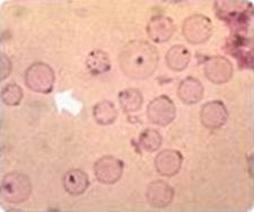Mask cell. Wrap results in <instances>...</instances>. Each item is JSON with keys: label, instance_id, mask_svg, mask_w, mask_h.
<instances>
[{"label": "cell", "instance_id": "obj_1", "mask_svg": "<svg viewBox=\"0 0 254 212\" xmlns=\"http://www.w3.org/2000/svg\"><path fill=\"white\" fill-rule=\"evenodd\" d=\"M122 72L130 79L143 80L156 71L159 55L156 49L142 40L126 43L119 53Z\"/></svg>", "mask_w": 254, "mask_h": 212}, {"label": "cell", "instance_id": "obj_2", "mask_svg": "<svg viewBox=\"0 0 254 212\" xmlns=\"http://www.w3.org/2000/svg\"><path fill=\"white\" fill-rule=\"evenodd\" d=\"M32 182L27 175L19 172L6 174L1 182V195L6 202L19 205L30 199Z\"/></svg>", "mask_w": 254, "mask_h": 212}, {"label": "cell", "instance_id": "obj_3", "mask_svg": "<svg viewBox=\"0 0 254 212\" xmlns=\"http://www.w3.org/2000/svg\"><path fill=\"white\" fill-rule=\"evenodd\" d=\"M25 85L32 92L40 94H50L55 86L56 75L49 64L41 62L32 63L24 75Z\"/></svg>", "mask_w": 254, "mask_h": 212}, {"label": "cell", "instance_id": "obj_4", "mask_svg": "<svg viewBox=\"0 0 254 212\" xmlns=\"http://www.w3.org/2000/svg\"><path fill=\"white\" fill-rule=\"evenodd\" d=\"M182 33L191 44H203L212 35V22L204 15H192L184 19Z\"/></svg>", "mask_w": 254, "mask_h": 212}, {"label": "cell", "instance_id": "obj_5", "mask_svg": "<svg viewBox=\"0 0 254 212\" xmlns=\"http://www.w3.org/2000/svg\"><path fill=\"white\" fill-rule=\"evenodd\" d=\"M147 117L155 125L167 126L171 124L176 117L174 102L167 95L155 97L147 106Z\"/></svg>", "mask_w": 254, "mask_h": 212}, {"label": "cell", "instance_id": "obj_6", "mask_svg": "<svg viewBox=\"0 0 254 212\" xmlns=\"http://www.w3.org/2000/svg\"><path fill=\"white\" fill-rule=\"evenodd\" d=\"M125 164L114 156H103L94 164V173L98 182L106 185L116 184L124 174Z\"/></svg>", "mask_w": 254, "mask_h": 212}, {"label": "cell", "instance_id": "obj_7", "mask_svg": "<svg viewBox=\"0 0 254 212\" xmlns=\"http://www.w3.org/2000/svg\"><path fill=\"white\" fill-rule=\"evenodd\" d=\"M204 76L211 83L222 85L232 79L234 67L231 61L222 55H216L209 58L203 64Z\"/></svg>", "mask_w": 254, "mask_h": 212}, {"label": "cell", "instance_id": "obj_8", "mask_svg": "<svg viewBox=\"0 0 254 212\" xmlns=\"http://www.w3.org/2000/svg\"><path fill=\"white\" fill-rule=\"evenodd\" d=\"M227 120L228 109L222 101L207 102L200 111V121L207 129L217 130L223 128Z\"/></svg>", "mask_w": 254, "mask_h": 212}, {"label": "cell", "instance_id": "obj_9", "mask_svg": "<svg viewBox=\"0 0 254 212\" xmlns=\"http://www.w3.org/2000/svg\"><path fill=\"white\" fill-rule=\"evenodd\" d=\"M183 155L179 150L165 149L155 158V168L164 177H173L182 168Z\"/></svg>", "mask_w": 254, "mask_h": 212}, {"label": "cell", "instance_id": "obj_10", "mask_svg": "<svg viewBox=\"0 0 254 212\" xmlns=\"http://www.w3.org/2000/svg\"><path fill=\"white\" fill-rule=\"evenodd\" d=\"M174 189L164 181H154L147 187L146 199L149 205L156 209L169 207L174 200Z\"/></svg>", "mask_w": 254, "mask_h": 212}, {"label": "cell", "instance_id": "obj_11", "mask_svg": "<svg viewBox=\"0 0 254 212\" xmlns=\"http://www.w3.org/2000/svg\"><path fill=\"white\" fill-rule=\"evenodd\" d=\"M147 34L156 43H165L172 39L175 32L173 19L164 15L153 16L147 24Z\"/></svg>", "mask_w": 254, "mask_h": 212}, {"label": "cell", "instance_id": "obj_12", "mask_svg": "<svg viewBox=\"0 0 254 212\" xmlns=\"http://www.w3.org/2000/svg\"><path fill=\"white\" fill-rule=\"evenodd\" d=\"M204 88L201 81L194 77H187L180 81L178 86V96L182 103L194 105L202 100Z\"/></svg>", "mask_w": 254, "mask_h": 212}, {"label": "cell", "instance_id": "obj_13", "mask_svg": "<svg viewBox=\"0 0 254 212\" xmlns=\"http://www.w3.org/2000/svg\"><path fill=\"white\" fill-rule=\"evenodd\" d=\"M63 184L68 194L72 197H79L87 191L89 186V177L84 170L78 168L70 169L64 175Z\"/></svg>", "mask_w": 254, "mask_h": 212}, {"label": "cell", "instance_id": "obj_14", "mask_svg": "<svg viewBox=\"0 0 254 212\" xmlns=\"http://www.w3.org/2000/svg\"><path fill=\"white\" fill-rule=\"evenodd\" d=\"M166 64L171 70L180 72L186 70L191 61V54L189 49L181 44L173 46L169 49L165 56Z\"/></svg>", "mask_w": 254, "mask_h": 212}, {"label": "cell", "instance_id": "obj_15", "mask_svg": "<svg viewBox=\"0 0 254 212\" xmlns=\"http://www.w3.org/2000/svg\"><path fill=\"white\" fill-rule=\"evenodd\" d=\"M93 116L100 125H111L117 121L119 112L117 106L110 101H101L94 105Z\"/></svg>", "mask_w": 254, "mask_h": 212}, {"label": "cell", "instance_id": "obj_16", "mask_svg": "<svg viewBox=\"0 0 254 212\" xmlns=\"http://www.w3.org/2000/svg\"><path fill=\"white\" fill-rule=\"evenodd\" d=\"M86 67L93 76H100L111 69V60L106 52L102 50H93L86 59Z\"/></svg>", "mask_w": 254, "mask_h": 212}, {"label": "cell", "instance_id": "obj_17", "mask_svg": "<svg viewBox=\"0 0 254 212\" xmlns=\"http://www.w3.org/2000/svg\"><path fill=\"white\" fill-rule=\"evenodd\" d=\"M119 103L126 113H134L141 108L143 96L137 88H127L119 93Z\"/></svg>", "mask_w": 254, "mask_h": 212}, {"label": "cell", "instance_id": "obj_18", "mask_svg": "<svg viewBox=\"0 0 254 212\" xmlns=\"http://www.w3.org/2000/svg\"><path fill=\"white\" fill-rule=\"evenodd\" d=\"M138 144L146 153H155L163 145V137L161 132L156 129L147 128L140 133Z\"/></svg>", "mask_w": 254, "mask_h": 212}, {"label": "cell", "instance_id": "obj_19", "mask_svg": "<svg viewBox=\"0 0 254 212\" xmlns=\"http://www.w3.org/2000/svg\"><path fill=\"white\" fill-rule=\"evenodd\" d=\"M23 89L15 83L7 84L1 91V101L7 106H17L23 100Z\"/></svg>", "mask_w": 254, "mask_h": 212}, {"label": "cell", "instance_id": "obj_20", "mask_svg": "<svg viewBox=\"0 0 254 212\" xmlns=\"http://www.w3.org/2000/svg\"><path fill=\"white\" fill-rule=\"evenodd\" d=\"M0 66H1V72H0V77H1V80L7 79L13 70V64H11L10 59L5 54V53H1V58H0Z\"/></svg>", "mask_w": 254, "mask_h": 212}]
</instances>
